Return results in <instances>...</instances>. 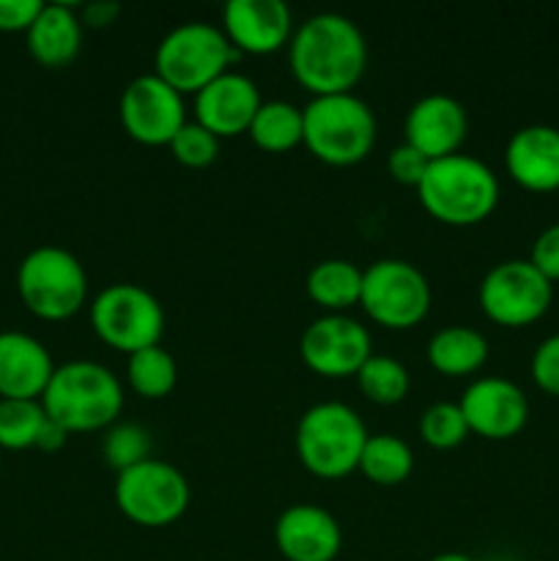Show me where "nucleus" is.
I'll list each match as a JSON object with an SVG mask.
<instances>
[{"instance_id": "obj_12", "label": "nucleus", "mask_w": 559, "mask_h": 561, "mask_svg": "<svg viewBox=\"0 0 559 561\" xmlns=\"http://www.w3.org/2000/svg\"><path fill=\"white\" fill-rule=\"evenodd\" d=\"M121 126L132 140L142 146H170L186 124L184 93L153 75H140L124 88L118 102Z\"/></svg>"}, {"instance_id": "obj_21", "label": "nucleus", "mask_w": 559, "mask_h": 561, "mask_svg": "<svg viewBox=\"0 0 559 561\" xmlns=\"http://www.w3.org/2000/svg\"><path fill=\"white\" fill-rule=\"evenodd\" d=\"M82 47V22L71 3H44L27 27V49L47 69H64Z\"/></svg>"}, {"instance_id": "obj_22", "label": "nucleus", "mask_w": 559, "mask_h": 561, "mask_svg": "<svg viewBox=\"0 0 559 561\" xmlns=\"http://www.w3.org/2000/svg\"><path fill=\"white\" fill-rule=\"evenodd\" d=\"M427 362L447 378H464L488 362V340L471 327H442L427 340Z\"/></svg>"}, {"instance_id": "obj_28", "label": "nucleus", "mask_w": 559, "mask_h": 561, "mask_svg": "<svg viewBox=\"0 0 559 561\" xmlns=\"http://www.w3.org/2000/svg\"><path fill=\"white\" fill-rule=\"evenodd\" d=\"M44 414L42 400H11L0 398V449H31L36 447Z\"/></svg>"}, {"instance_id": "obj_20", "label": "nucleus", "mask_w": 559, "mask_h": 561, "mask_svg": "<svg viewBox=\"0 0 559 561\" xmlns=\"http://www.w3.org/2000/svg\"><path fill=\"white\" fill-rule=\"evenodd\" d=\"M53 373L44 343L25 332H0V398L42 400Z\"/></svg>"}, {"instance_id": "obj_1", "label": "nucleus", "mask_w": 559, "mask_h": 561, "mask_svg": "<svg viewBox=\"0 0 559 561\" xmlns=\"http://www.w3.org/2000/svg\"><path fill=\"white\" fill-rule=\"evenodd\" d=\"M296 82L312 96L351 93L367 69V42L354 20L321 11L301 22L288 42Z\"/></svg>"}, {"instance_id": "obj_24", "label": "nucleus", "mask_w": 559, "mask_h": 561, "mask_svg": "<svg viewBox=\"0 0 559 561\" xmlns=\"http://www.w3.org/2000/svg\"><path fill=\"white\" fill-rule=\"evenodd\" d=\"M250 140L269 153H285L296 148L305 137V115L294 102H263L247 129Z\"/></svg>"}, {"instance_id": "obj_31", "label": "nucleus", "mask_w": 559, "mask_h": 561, "mask_svg": "<svg viewBox=\"0 0 559 561\" xmlns=\"http://www.w3.org/2000/svg\"><path fill=\"white\" fill-rule=\"evenodd\" d=\"M170 153L179 159L186 168H206L217 159L219 153V137H214L206 126L197 121H186L179 129V135L170 140Z\"/></svg>"}, {"instance_id": "obj_3", "label": "nucleus", "mask_w": 559, "mask_h": 561, "mask_svg": "<svg viewBox=\"0 0 559 561\" xmlns=\"http://www.w3.org/2000/svg\"><path fill=\"white\" fill-rule=\"evenodd\" d=\"M417 195L422 208L442 225L471 228L499 206V179L482 159L458 151L427 164Z\"/></svg>"}, {"instance_id": "obj_11", "label": "nucleus", "mask_w": 559, "mask_h": 561, "mask_svg": "<svg viewBox=\"0 0 559 561\" xmlns=\"http://www.w3.org/2000/svg\"><path fill=\"white\" fill-rule=\"evenodd\" d=\"M477 299L493 323L521 329L546 316L554 299V283H548L529 261L513 257L497 263L482 277Z\"/></svg>"}, {"instance_id": "obj_19", "label": "nucleus", "mask_w": 559, "mask_h": 561, "mask_svg": "<svg viewBox=\"0 0 559 561\" xmlns=\"http://www.w3.org/2000/svg\"><path fill=\"white\" fill-rule=\"evenodd\" d=\"M510 179L529 192L559 190V129L548 124L521 126L504 148Z\"/></svg>"}, {"instance_id": "obj_33", "label": "nucleus", "mask_w": 559, "mask_h": 561, "mask_svg": "<svg viewBox=\"0 0 559 561\" xmlns=\"http://www.w3.org/2000/svg\"><path fill=\"white\" fill-rule=\"evenodd\" d=\"M427 164H431V159H427L422 151H417L414 146H409V142H400V146H395L387 157L389 175H392L398 184L414 186V190L420 186Z\"/></svg>"}, {"instance_id": "obj_26", "label": "nucleus", "mask_w": 559, "mask_h": 561, "mask_svg": "<svg viewBox=\"0 0 559 561\" xmlns=\"http://www.w3.org/2000/svg\"><path fill=\"white\" fill-rule=\"evenodd\" d=\"M126 381H129L132 392L140 394V398L162 400L175 389L179 365H175L170 351H164L162 345H151V348L129 354V362H126Z\"/></svg>"}, {"instance_id": "obj_30", "label": "nucleus", "mask_w": 559, "mask_h": 561, "mask_svg": "<svg viewBox=\"0 0 559 561\" xmlns=\"http://www.w3.org/2000/svg\"><path fill=\"white\" fill-rule=\"evenodd\" d=\"M469 425L458 403H433L420 416V436L433 449H455L469 436Z\"/></svg>"}, {"instance_id": "obj_36", "label": "nucleus", "mask_w": 559, "mask_h": 561, "mask_svg": "<svg viewBox=\"0 0 559 561\" xmlns=\"http://www.w3.org/2000/svg\"><path fill=\"white\" fill-rule=\"evenodd\" d=\"M121 14V3L115 0H93L80 9L82 27H110Z\"/></svg>"}, {"instance_id": "obj_6", "label": "nucleus", "mask_w": 559, "mask_h": 561, "mask_svg": "<svg viewBox=\"0 0 559 561\" xmlns=\"http://www.w3.org/2000/svg\"><path fill=\"white\" fill-rule=\"evenodd\" d=\"M239 55L223 27L195 20L164 33L162 42L157 44L153 66L157 75L179 93H197L230 71Z\"/></svg>"}, {"instance_id": "obj_8", "label": "nucleus", "mask_w": 559, "mask_h": 561, "mask_svg": "<svg viewBox=\"0 0 559 561\" xmlns=\"http://www.w3.org/2000/svg\"><path fill=\"white\" fill-rule=\"evenodd\" d=\"M115 507L121 515L146 529L175 524L190 507V482L175 466L148 458L115 474Z\"/></svg>"}, {"instance_id": "obj_2", "label": "nucleus", "mask_w": 559, "mask_h": 561, "mask_svg": "<svg viewBox=\"0 0 559 561\" xmlns=\"http://www.w3.org/2000/svg\"><path fill=\"white\" fill-rule=\"evenodd\" d=\"M44 414L66 433H93L115 425L124 409V387L110 367L75 359L55 367L42 394Z\"/></svg>"}, {"instance_id": "obj_9", "label": "nucleus", "mask_w": 559, "mask_h": 561, "mask_svg": "<svg viewBox=\"0 0 559 561\" xmlns=\"http://www.w3.org/2000/svg\"><path fill=\"white\" fill-rule=\"evenodd\" d=\"M91 327L104 345L124 354L159 345L164 310L157 296L135 283H113L93 299Z\"/></svg>"}, {"instance_id": "obj_35", "label": "nucleus", "mask_w": 559, "mask_h": 561, "mask_svg": "<svg viewBox=\"0 0 559 561\" xmlns=\"http://www.w3.org/2000/svg\"><path fill=\"white\" fill-rule=\"evenodd\" d=\"M42 9H44L42 0H0V31L27 33V27L36 22L38 11Z\"/></svg>"}, {"instance_id": "obj_27", "label": "nucleus", "mask_w": 559, "mask_h": 561, "mask_svg": "<svg viewBox=\"0 0 559 561\" xmlns=\"http://www.w3.org/2000/svg\"><path fill=\"white\" fill-rule=\"evenodd\" d=\"M354 378L360 383L362 394L378 405L400 403V400H406L411 387V376L403 362L381 354H373Z\"/></svg>"}, {"instance_id": "obj_38", "label": "nucleus", "mask_w": 559, "mask_h": 561, "mask_svg": "<svg viewBox=\"0 0 559 561\" xmlns=\"http://www.w3.org/2000/svg\"><path fill=\"white\" fill-rule=\"evenodd\" d=\"M431 561H475V559L466 557V553H455V551H449V553H438V557H433Z\"/></svg>"}, {"instance_id": "obj_18", "label": "nucleus", "mask_w": 559, "mask_h": 561, "mask_svg": "<svg viewBox=\"0 0 559 561\" xmlns=\"http://www.w3.org/2000/svg\"><path fill=\"white\" fill-rule=\"evenodd\" d=\"M274 546L288 561H334L343 548V529L318 504H290L274 524Z\"/></svg>"}, {"instance_id": "obj_32", "label": "nucleus", "mask_w": 559, "mask_h": 561, "mask_svg": "<svg viewBox=\"0 0 559 561\" xmlns=\"http://www.w3.org/2000/svg\"><path fill=\"white\" fill-rule=\"evenodd\" d=\"M529 370L537 389H543L551 398H559V332L537 345L535 354H532Z\"/></svg>"}, {"instance_id": "obj_15", "label": "nucleus", "mask_w": 559, "mask_h": 561, "mask_svg": "<svg viewBox=\"0 0 559 561\" xmlns=\"http://www.w3.org/2000/svg\"><path fill=\"white\" fill-rule=\"evenodd\" d=\"M223 31L239 53L272 55L294 36V16L283 0H228Z\"/></svg>"}, {"instance_id": "obj_37", "label": "nucleus", "mask_w": 559, "mask_h": 561, "mask_svg": "<svg viewBox=\"0 0 559 561\" xmlns=\"http://www.w3.org/2000/svg\"><path fill=\"white\" fill-rule=\"evenodd\" d=\"M66 436H69V433H66L64 427L58 425V422H53L47 416V420H44V425H42V431H38L36 449H42V453H58V449H64Z\"/></svg>"}, {"instance_id": "obj_13", "label": "nucleus", "mask_w": 559, "mask_h": 561, "mask_svg": "<svg viewBox=\"0 0 559 561\" xmlns=\"http://www.w3.org/2000/svg\"><path fill=\"white\" fill-rule=\"evenodd\" d=\"M301 362L323 378H349L373 356L370 332L345 312H323L301 332Z\"/></svg>"}, {"instance_id": "obj_4", "label": "nucleus", "mask_w": 559, "mask_h": 561, "mask_svg": "<svg viewBox=\"0 0 559 561\" xmlns=\"http://www.w3.org/2000/svg\"><path fill=\"white\" fill-rule=\"evenodd\" d=\"M307 151L332 168H351L367 159L376 146V115L356 93L312 96L301 107Z\"/></svg>"}, {"instance_id": "obj_10", "label": "nucleus", "mask_w": 559, "mask_h": 561, "mask_svg": "<svg viewBox=\"0 0 559 561\" xmlns=\"http://www.w3.org/2000/svg\"><path fill=\"white\" fill-rule=\"evenodd\" d=\"M431 285L427 277L409 261L381 257L362 272L360 307L370 321L400 332L425 321L431 310Z\"/></svg>"}, {"instance_id": "obj_23", "label": "nucleus", "mask_w": 559, "mask_h": 561, "mask_svg": "<svg viewBox=\"0 0 559 561\" xmlns=\"http://www.w3.org/2000/svg\"><path fill=\"white\" fill-rule=\"evenodd\" d=\"M362 272L365 268L343 257L316 263L307 274V296L327 312H345L349 307L360 305Z\"/></svg>"}, {"instance_id": "obj_14", "label": "nucleus", "mask_w": 559, "mask_h": 561, "mask_svg": "<svg viewBox=\"0 0 559 561\" xmlns=\"http://www.w3.org/2000/svg\"><path fill=\"white\" fill-rule=\"evenodd\" d=\"M460 411L471 433L488 442H504L518 436L529 420V400L518 383L507 378H477L460 398Z\"/></svg>"}, {"instance_id": "obj_7", "label": "nucleus", "mask_w": 559, "mask_h": 561, "mask_svg": "<svg viewBox=\"0 0 559 561\" xmlns=\"http://www.w3.org/2000/svg\"><path fill=\"white\" fill-rule=\"evenodd\" d=\"M16 290L36 318L66 321L85 305L88 274L75 252L55 244L36 247L16 268Z\"/></svg>"}, {"instance_id": "obj_16", "label": "nucleus", "mask_w": 559, "mask_h": 561, "mask_svg": "<svg viewBox=\"0 0 559 561\" xmlns=\"http://www.w3.org/2000/svg\"><path fill=\"white\" fill-rule=\"evenodd\" d=\"M261 104V91L250 77L225 71L195 93V121L223 140V137L244 135Z\"/></svg>"}, {"instance_id": "obj_34", "label": "nucleus", "mask_w": 559, "mask_h": 561, "mask_svg": "<svg viewBox=\"0 0 559 561\" xmlns=\"http://www.w3.org/2000/svg\"><path fill=\"white\" fill-rule=\"evenodd\" d=\"M529 263L548 279V283H557L559 279V222L548 225L540 236L532 244Z\"/></svg>"}, {"instance_id": "obj_29", "label": "nucleus", "mask_w": 559, "mask_h": 561, "mask_svg": "<svg viewBox=\"0 0 559 561\" xmlns=\"http://www.w3.org/2000/svg\"><path fill=\"white\" fill-rule=\"evenodd\" d=\"M102 455L113 466L115 474H121V471L151 458V436L137 422H115L104 433Z\"/></svg>"}, {"instance_id": "obj_17", "label": "nucleus", "mask_w": 559, "mask_h": 561, "mask_svg": "<svg viewBox=\"0 0 559 561\" xmlns=\"http://www.w3.org/2000/svg\"><path fill=\"white\" fill-rule=\"evenodd\" d=\"M466 131H469V115L464 104L447 93H427L417 99L403 124L406 142L425 153L431 162L458 153Z\"/></svg>"}, {"instance_id": "obj_5", "label": "nucleus", "mask_w": 559, "mask_h": 561, "mask_svg": "<svg viewBox=\"0 0 559 561\" xmlns=\"http://www.w3.org/2000/svg\"><path fill=\"white\" fill-rule=\"evenodd\" d=\"M362 416L345 403H318L301 414L296 425V455L310 474L340 480L360 469L367 444Z\"/></svg>"}, {"instance_id": "obj_25", "label": "nucleus", "mask_w": 559, "mask_h": 561, "mask_svg": "<svg viewBox=\"0 0 559 561\" xmlns=\"http://www.w3.org/2000/svg\"><path fill=\"white\" fill-rule=\"evenodd\" d=\"M411 469H414V453L403 438L392 433H376L367 438L360 458V471L367 480L381 488H392L409 480Z\"/></svg>"}]
</instances>
